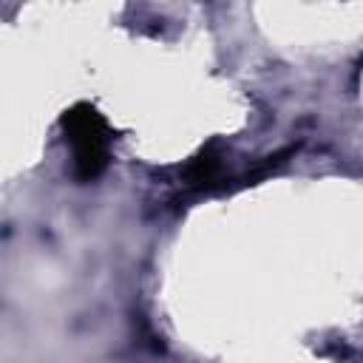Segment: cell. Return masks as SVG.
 Here are the masks:
<instances>
[{
    "label": "cell",
    "mask_w": 363,
    "mask_h": 363,
    "mask_svg": "<svg viewBox=\"0 0 363 363\" xmlns=\"http://www.w3.org/2000/svg\"><path fill=\"white\" fill-rule=\"evenodd\" d=\"M60 128L74 153V179L82 184L96 182L111 162L113 130L108 119L91 102H77L60 116Z\"/></svg>",
    "instance_id": "6da1fadb"
},
{
    "label": "cell",
    "mask_w": 363,
    "mask_h": 363,
    "mask_svg": "<svg viewBox=\"0 0 363 363\" xmlns=\"http://www.w3.org/2000/svg\"><path fill=\"white\" fill-rule=\"evenodd\" d=\"M182 184H184L187 193H196V196L199 193H213V190H227L221 139H210L207 145L199 147V153L182 170Z\"/></svg>",
    "instance_id": "7a4b0ae2"
}]
</instances>
